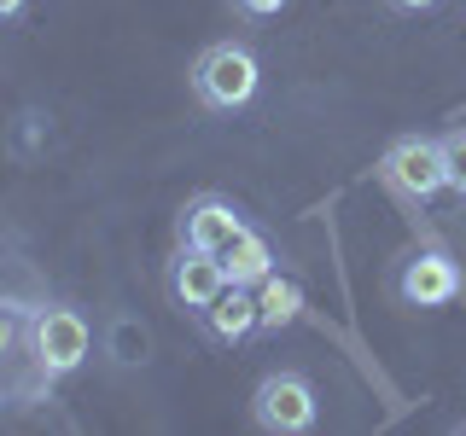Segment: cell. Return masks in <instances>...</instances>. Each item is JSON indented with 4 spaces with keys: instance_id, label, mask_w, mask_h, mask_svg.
Here are the masks:
<instances>
[{
    "instance_id": "1",
    "label": "cell",
    "mask_w": 466,
    "mask_h": 436,
    "mask_svg": "<svg viewBox=\"0 0 466 436\" xmlns=\"http://www.w3.org/2000/svg\"><path fill=\"white\" fill-rule=\"evenodd\" d=\"M257 82H262V64H257L251 47H239V41H216V47H204L198 64H193V94L210 111L251 105V99H257Z\"/></svg>"
},
{
    "instance_id": "2",
    "label": "cell",
    "mask_w": 466,
    "mask_h": 436,
    "mask_svg": "<svg viewBox=\"0 0 466 436\" xmlns=\"http://www.w3.org/2000/svg\"><path fill=\"white\" fill-rule=\"evenodd\" d=\"M94 349V332L76 309H35L29 314V361L41 378H70Z\"/></svg>"
},
{
    "instance_id": "3",
    "label": "cell",
    "mask_w": 466,
    "mask_h": 436,
    "mask_svg": "<svg viewBox=\"0 0 466 436\" xmlns=\"http://www.w3.org/2000/svg\"><path fill=\"white\" fill-rule=\"evenodd\" d=\"M379 174H385V186L397 198H408V203H426V198H437L449 186V174H443V145L437 140H426V134H408V140H397L385 152V164H379Z\"/></svg>"
},
{
    "instance_id": "4",
    "label": "cell",
    "mask_w": 466,
    "mask_h": 436,
    "mask_svg": "<svg viewBox=\"0 0 466 436\" xmlns=\"http://www.w3.org/2000/svg\"><path fill=\"white\" fill-rule=\"evenodd\" d=\"M251 419L274 436H298L315 425V384L303 372H268L251 396Z\"/></svg>"
},
{
    "instance_id": "5",
    "label": "cell",
    "mask_w": 466,
    "mask_h": 436,
    "mask_svg": "<svg viewBox=\"0 0 466 436\" xmlns=\"http://www.w3.org/2000/svg\"><path fill=\"white\" fill-rule=\"evenodd\" d=\"M245 227H251V222H245L228 198H216V193L187 198V210H181V244L210 251V256H222L233 239H245Z\"/></svg>"
},
{
    "instance_id": "6",
    "label": "cell",
    "mask_w": 466,
    "mask_h": 436,
    "mask_svg": "<svg viewBox=\"0 0 466 436\" xmlns=\"http://www.w3.org/2000/svg\"><path fill=\"white\" fill-rule=\"evenodd\" d=\"M228 291V268H222V256H210V251H193V244H181L169 262V297L181 302L187 314H204L216 297Z\"/></svg>"
},
{
    "instance_id": "7",
    "label": "cell",
    "mask_w": 466,
    "mask_h": 436,
    "mask_svg": "<svg viewBox=\"0 0 466 436\" xmlns=\"http://www.w3.org/2000/svg\"><path fill=\"white\" fill-rule=\"evenodd\" d=\"M455 291H461L455 256H443V251H414V256H402V268H397V297H402V302H414V309H437V302H449Z\"/></svg>"
},
{
    "instance_id": "8",
    "label": "cell",
    "mask_w": 466,
    "mask_h": 436,
    "mask_svg": "<svg viewBox=\"0 0 466 436\" xmlns=\"http://www.w3.org/2000/svg\"><path fill=\"white\" fill-rule=\"evenodd\" d=\"M204 332H210L216 343H245L251 332H262V314H257V285H228L222 297L210 302V309L198 314Z\"/></svg>"
},
{
    "instance_id": "9",
    "label": "cell",
    "mask_w": 466,
    "mask_h": 436,
    "mask_svg": "<svg viewBox=\"0 0 466 436\" xmlns=\"http://www.w3.org/2000/svg\"><path fill=\"white\" fill-rule=\"evenodd\" d=\"M222 268H228V285H262L280 262H274V244L257 227H245V239H233L222 251Z\"/></svg>"
},
{
    "instance_id": "10",
    "label": "cell",
    "mask_w": 466,
    "mask_h": 436,
    "mask_svg": "<svg viewBox=\"0 0 466 436\" xmlns=\"http://www.w3.org/2000/svg\"><path fill=\"white\" fill-rule=\"evenodd\" d=\"M257 314H262V332H280V326H291V320L303 314V285L291 280V273L274 268L268 280L257 285Z\"/></svg>"
},
{
    "instance_id": "11",
    "label": "cell",
    "mask_w": 466,
    "mask_h": 436,
    "mask_svg": "<svg viewBox=\"0 0 466 436\" xmlns=\"http://www.w3.org/2000/svg\"><path fill=\"white\" fill-rule=\"evenodd\" d=\"M437 145H443V174H449V193H461V198H466V123H461V128H449V134L437 140Z\"/></svg>"
},
{
    "instance_id": "12",
    "label": "cell",
    "mask_w": 466,
    "mask_h": 436,
    "mask_svg": "<svg viewBox=\"0 0 466 436\" xmlns=\"http://www.w3.org/2000/svg\"><path fill=\"white\" fill-rule=\"evenodd\" d=\"M111 355L123 361V367L146 361V326H140V320H116V326H111Z\"/></svg>"
},
{
    "instance_id": "13",
    "label": "cell",
    "mask_w": 466,
    "mask_h": 436,
    "mask_svg": "<svg viewBox=\"0 0 466 436\" xmlns=\"http://www.w3.org/2000/svg\"><path fill=\"white\" fill-rule=\"evenodd\" d=\"M18 332H24V309H18V302H6V297H0V361L12 355Z\"/></svg>"
},
{
    "instance_id": "14",
    "label": "cell",
    "mask_w": 466,
    "mask_h": 436,
    "mask_svg": "<svg viewBox=\"0 0 466 436\" xmlns=\"http://www.w3.org/2000/svg\"><path fill=\"white\" fill-rule=\"evenodd\" d=\"M239 6H245V12H257V18H268V12H280L286 0H239Z\"/></svg>"
},
{
    "instance_id": "15",
    "label": "cell",
    "mask_w": 466,
    "mask_h": 436,
    "mask_svg": "<svg viewBox=\"0 0 466 436\" xmlns=\"http://www.w3.org/2000/svg\"><path fill=\"white\" fill-rule=\"evenodd\" d=\"M24 6V0H0V18H12V12H18Z\"/></svg>"
},
{
    "instance_id": "16",
    "label": "cell",
    "mask_w": 466,
    "mask_h": 436,
    "mask_svg": "<svg viewBox=\"0 0 466 436\" xmlns=\"http://www.w3.org/2000/svg\"><path fill=\"white\" fill-rule=\"evenodd\" d=\"M397 6H408V12H420V6H437V0H397Z\"/></svg>"
}]
</instances>
